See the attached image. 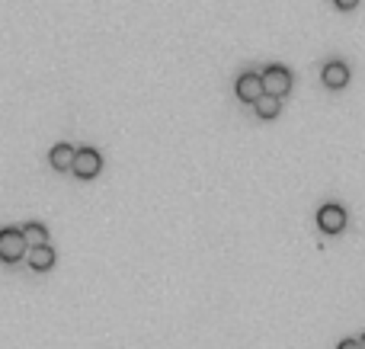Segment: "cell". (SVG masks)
<instances>
[{"label": "cell", "instance_id": "6da1fadb", "mask_svg": "<svg viewBox=\"0 0 365 349\" xmlns=\"http://www.w3.org/2000/svg\"><path fill=\"white\" fill-rule=\"evenodd\" d=\"M23 253H29L23 228H3L0 231V259L3 263H17V259H23Z\"/></svg>", "mask_w": 365, "mask_h": 349}, {"label": "cell", "instance_id": "7a4b0ae2", "mask_svg": "<svg viewBox=\"0 0 365 349\" xmlns=\"http://www.w3.org/2000/svg\"><path fill=\"white\" fill-rule=\"evenodd\" d=\"M263 90L269 93V96H279V100H282L285 93L291 90V71L282 65H269L263 71Z\"/></svg>", "mask_w": 365, "mask_h": 349}, {"label": "cell", "instance_id": "3957f363", "mask_svg": "<svg viewBox=\"0 0 365 349\" xmlns=\"http://www.w3.org/2000/svg\"><path fill=\"white\" fill-rule=\"evenodd\" d=\"M317 228L324 234H340L346 228V208L337 205V202H327V205L317 208Z\"/></svg>", "mask_w": 365, "mask_h": 349}, {"label": "cell", "instance_id": "277c9868", "mask_svg": "<svg viewBox=\"0 0 365 349\" xmlns=\"http://www.w3.org/2000/svg\"><path fill=\"white\" fill-rule=\"evenodd\" d=\"M80 180H90V176H96L103 170V158L96 148H77L74 151V167H71Z\"/></svg>", "mask_w": 365, "mask_h": 349}, {"label": "cell", "instance_id": "5b68a950", "mask_svg": "<svg viewBox=\"0 0 365 349\" xmlns=\"http://www.w3.org/2000/svg\"><path fill=\"white\" fill-rule=\"evenodd\" d=\"M234 90H237V96H241L244 103H257L260 96H263V74H257V71H244L241 77H237V83H234Z\"/></svg>", "mask_w": 365, "mask_h": 349}, {"label": "cell", "instance_id": "8992f818", "mask_svg": "<svg viewBox=\"0 0 365 349\" xmlns=\"http://www.w3.org/2000/svg\"><path fill=\"white\" fill-rule=\"evenodd\" d=\"M321 77H324V83L330 87V90H340V87H346L349 83V67L343 65V61H327L324 71H321Z\"/></svg>", "mask_w": 365, "mask_h": 349}, {"label": "cell", "instance_id": "52a82bcc", "mask_svg": "<svg viewBox=\"0 0 365 349\" xmlns=\"http://www.w3.org/2000/svg\"><path fill=\"white\" fill-rule=\"evenodd\" d=\"M26 257H29V266L39 269V273H45V269L55 266V250H51L49 244H42V247H29Z\"/></svg>", "mask_w": 365, "mask_h": 349}, {"label": "cell", "instance_id": "ba28073f", "mask_svg": "<svg viewBox=\"0 0 365 349\" xmlns=\"http://www.w3.org/2000/svg\"><path fill=\"white\" fill-rule=\"evenodd\" d=\"M74 151L77 148H71L67 142H58L55 148H51V154H49L51 167H55V170H71V167H74Z\"/></svg>", "mask_w": 365, "mask_h": 349}, {"label": "cell", "instance_id": "9c48e42d", "mask_svg": "<svg viewBox=\"0 0 365 349\" xmlns=\"http://www.w3.org/2000/svg\"><path fill=\"white\" fill-rule=\"evenodd\" d=\"M253 106H257V116L260 119H275V116H279V109H282V100H279V96H269V93H263V96H260Z\"/></svg>", "mask_w": 365, "mask_h": 349}, {"label": "cell", "instance_id": "30bf717a", "mask_svg": "<svg viewBox=\"0 0 365 349\" xmlns=\"http://www.w3.org/2000/svg\"><path fill=\"white\" fill-rule=\"evenodd\" d=\"M23 237H26L29 247H42V244H49V231H45V225H39V221L23 225Z\"/></svg>", "mask_w": 365, "mask_h": 349}, {"label": "cell", "instance_id": "8fae6325", "mask_svg": "<svg viewBox=\"0 0 365 349\" xmlns=\"http://www.w3.org/2000/svg\"><path fill=\"white\" fill-rule=\"evenodd\" d=\"M340 10H353V7H359V0H333Z\"/></svg>", "mask_w": 365, "mask_h": 349}, {"label": "cell", "instance_id": "7c38bea8", "mask_svg": "<svg viewBox=\"0 0 365 349\" xmlns=\"http://www.w3.org/2000/svg\"><path fill=\"white\" fill-rule=\"evenodd\" d=\"M337 349H362V346H359V340H343Z\"/></svg>", "mask_w": 365, "mask_h": 349}, {"label": "cell", "instance_id": "4fadbf2b", "mask_svg": "<svg viewBox=\"0 0 365 349\" xmlns=\"http://www.w3.org/2000/svg\"><path fill=\"white\" fill-rule=\"evenodd\" d=\"M359 346H362V349H365V333H362V337H359Z\"/></svg>", "mask_w": 365, "mask_h": 349}]
</instances>
